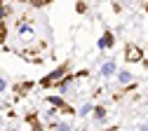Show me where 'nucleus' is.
Returning <instances> with one entry per match:
<instances>
[{
	"label": "nucleus",
	"mask_w": 148,
	"mask_h": 131,
	"mask_svg": "<svg viewBox=\"0 0 148 131\" xmlns=\"http://www.w3.org/2000/svg\"><path fill=\"white\" fill-rule=\"evenodd\" d=\"M113 45H115V35L110 31H103V35L99 37V49H110Z\"/></svg>",
	"instance_id": "nucleus-5"
},
{
	"label": "nucleus",
	"mask_w": 148,
	"mask_h": 131,
	"mask_svg": "<svg viewBox=\"0 0 148 131\" xmlns=\"http://www.w3.org/2000/svg\"><path fill=\"white\" fill-rule=\"evenodd\" d=\"M92 112H94V117H97L99 122L106 117V108H103V105H94V108H92Z\"/></svg>",
	"instance_id": "nucleus-9"
},
{
	"label": "nucleus",
	"mask_w": 148,
	"mask_h": 131,
	"mask_svg": "<svg viewBox=\"0 0 148 131\" xmlns=\"http://www.w3.org/2000/svg\"><path fill=\"white\" fill-rule=\"evenodd\" d=\"M10 131H19V129H16V126H12V129H10Z\"/></svg>",
	"instance_id": "nucleus-18"
},
{
	"label": "nucleus",
	"mask_w": 148,
	"mask_h": 131,
	"mask_svg": "<svg viewBox=\"0 0 148 131\" xmlns=\"http://www.w3.org/2000/svg\"><path fill=\"white\" fill-rule=\"evenodd\" d=\"M10 14H12V10H10V7H5V3L0 0V21H3L5 16H10Z\"/></svg>",
	"instance_id": "nucleus-10"
},
{
	"label": "nucleus",
	"mask_w": 148,
	"mask_h": 131,
	"mask_svg": "<svg viewBox=\"0 0 148 131\" xmlns=\"http://www.w3.org/2000/svg\"><path fill=\"white\" fill-rule=\"evenodd\" d=\"M54 131H71V124H64V122H57V124H54Z\"/></svg>",
	"instance_id": "nucleus-16"
},
{
	"label": "nucleus",
	"mask_w": 148,
	"mask_h": 131,
	"mask_svg": "<svg viewBox=\"0 0 148 131\" xmlns=\"http://www.w3.org/2000/svg\"><path fill=\"white\" fill-rule=\"evenodd\" d=\"M68 68H71V63H68V61H64L61 66H57L54 70H49V73L45 75V77L40 80V87H45V89L54 87V84H57L61 77H66V75H68Z\"/></svg>",
	"instance_id": "nucleus-1"
},
{
	"label": "nucleus",
	"mask_w": 148,
	"mask_h": 131,
	"mask_svg": "<svg viewBox=\"0 0 148 131\" xmlns=\"http://www.w3.org/2000/svg\"><path fill=\"white\" fill-rule=\"evenodd\" d=\"M33 87H35V82H31V80H26V82H19V84H14V94H16V98L26 96V94H28Z\"/></svg>",
	"instance_id": "nucleus-6"
},
{
	"label": "nucleus",
	"mask_w": 148,
	"mask_h": 131,
	"mask_svg": "<svg viewBox=\"0 0 148 131\" xmlns=\"http://www.w3.org/2000/svg\"><path fill=\"white\" fill-rule=\"evenodd\" d=\"M75 80V75H66V77H61L57 84H54V89H59V94L64 96V94H68L71 91V82Z\"/></svg>",
	"instance_id": "nucleus-4"
},
{
	"label": "nucleus",
	"mask_w": 148,
	"mask_h": 131,
	"mask_svg": "<svg viewBox=\"0 0 148 131\" xmlns=\"http://www.w3.org/2000/svg\"><path fill=\"white\" fill-rule=\"evenodd\" d=\"M31 33H33L31 24H19V35H31Z\"/></svg>",
	"instance_id": "nucleus-11"
},
{
	"label": "nucleus",
	"mask_w": 148,
	"mask_h": 131,
	"mask_svg": "<svg viewBox=\"0 0 148 131\" xmlns=\"http://www.w3.org/2000/svg\"><path fill=\"white\" fill-rule=\"evenodd\" d=\"M146 12H148V5H146Z\"/></svg>",
	"instance_id": "nucleus-19"
},
{
	"label": "nucleus",
	"mask_w": 148,
	"mask_h": 131,
	"mask_svg": "<svg viewBox=\"0 0 148 131\" xmlns=\"http://www.w3.org/2000/svg\"><path fill=\"white\" fill-rule=\"evenodd\" d=\"M5 37H7V24H5V21H0V45L5 42Z\"/></svg>",
	"instance_id": "nucleus-12"
},
{
	"label": "nucleus",
	"mask_w": 148,
	"mask_h": 131,
	"mask_svg": "<svg viewBox=\"0 0 148 131\" xmlns=\"http://www.w3.org/2000/svg\"><path fill=\"white\" fill-rule=\"evenodd\" d=\"M92 108H94V103H85V105L80 108V115H82V117H87L89 112H92Z\"/></svg>",
	"instance_id": "nucleus-13"
},
{
	"label": "nucleus",
	"mask_w": 148,
	"mask_h": 131,
	"mask_svg": "<svg viewBox=\"0 0 148 131\" xmlns=\"http://www.w3.org/2000/svg\"><path fill=\"white\" fill-rule=\"evenodd\" d=\"M5 89H7V82H5L3 77H0V91H5Z\"/></svg>",
	"instance_id": "nucleus-17"
},
{
	"label": "nucleus",
	"mask_w": 148,
	"mask_h": 131,
	"mask_svg": "<svg viewBox=\"0 0 148 131\" xmlns=\"http://www.w3.org/2000/svg\"><path fill=\"white\" fill-rule=\"evenodd\" d=\"M47 103H52L54 108H57V110H61V112H68V115H73V112H75V110H73L61 96H47Z\"/></svg>",
	"instance_id": "nucleus-3"
},
{
	"label": "nucleus",
	"mask_w": 148,
	"mask_h": 131,
	"mask_svg": "<svg viewBox=\"0 0 148 131\" xmlns=\"http://www.w3.org/2000/svg\"><path fill=\"white\" fill-rule=\"evenodd\" d=\"M125 61H127V63H139V61H143V49L136 47V45H127V47H125Z\"/></svg>",
	"instance_id": "nucleus-2"
},
{
	"label": "nucleus",
	"mask_w": 148,
	"mask_h": 131,
	"mask_svg": "<svg viewBox=\"0 0 148 131\" xmlns=\"http://www.w3.org/2000/svg\"><path fill=\"white\" fill-rule=\"evenodd\" d=\"M101 75L103 77H110V75H115V61H106L101 66Z\"/></svg>",
	"instance_id": "nucleus-8"
},
{
	"label": "nucleus",
	"mask_w": 148,
	"mask_h": 131,
	"mask_svg": "<svg viewBox=\"0 0 148 131\" xmlns=\"http://www.w3.org/2000/svg\"><path fill=\"white\" fill-rule=\"evenodd\" d=\"M75 12H78V14H85V12H87V5H85V0H78V5H75Z\"/></svg>",
	"instance_id": "nucleus-15"
},
{
	"label": "nucleus",
	"mask_w": 148,
	"mask_h": 131,
	"mask_svg": "<svg viewBox=\"0 0 148 131\" xmlns=\"http://www.w3.org/2000/svg\"><path fill=\"white\" fill-rule=\"evenodd\" d=\"M118 82H120V84H132V82H134V75L129 73V70H120V73H118Z\"/></svg>",
	"instance_id": "nucleus-7"
},
{
	"label": "nucleus",
	"mask_w": 148,
	"mask_h": 131,
	"mask_svg": "<svg viewBox=\"0 0 148 131\" xmlns=\"http://www.w3.org/2000/svg\"><path fill=\"white\" fill-rule=\"evenodd\" d=\"M28 3L33 5V7H45V5H49L52 0H28Z\"/></svg>",
	"instance_id": "nucleus-14"
}]
</instances>
